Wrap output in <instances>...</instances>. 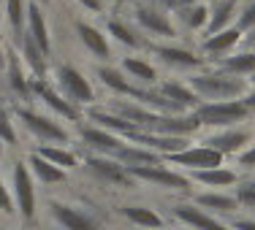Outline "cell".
I'll list each match as a JSON object with an SVG mask.
<instances>
[{
    "label": "cell",
    "mask_w": 255,
    "mask_h": 230,
    "mask_svg": "<svg viewBox=\"0 0 255 230\" xmlns=\"http://www.w3.org/2000/svg\"><path fill=\"white\" fill-rule=\"evenodd\" d=\"M187 87L206 103H220V100H242L250 89L247 81L239 76H231L226 71H209V74H190Z\"/></svg>",
    "instance_id": "obj_1"
},
{
    "label": "cell",
    "mask_w": 255,
    "mask_h": 230,
    "mask_svg": "<svg viewBox=\"0 0 255 230\" xmlns=\"http://www.w3.org/2000/svg\"><path fill=\"white\" fill-rule=\"evenodd\" d=\"M201 122V128H234L242 119H247L250 108L242 100H220V103H201V106L193 111Z\"/></svg>",
    "instance_id": "obj_2"
},
{
    "label": "cell",
    "mask_w": 255,
    "mask_h": 230,
    "mask_svg": "<svg viewBox=\"0 0 255 230\" xmlns=\"http://www.w3.org/2000/svg\"><path fill=\"white\" fill-rule=\"evenodd\" d=\"M133 22L138 25V30H144L149 35H157V38H174L177 35V27H174V19L168 16V11L157 8L152 3L133 5Z\"/></svg>",
    "instance_id": "obj_3"
},
{
    "label": "cell",
    "mask_w": 255,
    "mask_h": 230,
    "mask_svg": "<svg viewBox=\"0 0 255 230\" xmlns=\"http://www.w3.org/2000/svg\"><path fill=\"white\" fill-rule=\"evenodd\" d=\"M16 117H19V122L25 125L41 144H63V141H68L65 128L57 125L52 117H44V114L30 111V108H16Z\"/></svg>",
    "instance_id": "obj_4"
},
{
    "label": "cell",
    "mask_w": 255,
    "mask_h": 230,
    "mask_svg": "<svg viewBox=\"0 0 255 230\" xmlns=\"http://www.w3.org/2000/svg\"><path fill=\"white\" fill-rule=\"evenodd\" d=\"M57 84L63 87L65 98L71 103H82V106H90L95 100V89L93 84L87 81V76L82 74L74 65H60L57 68Z\"/></svg>",
    "instance_id": "obj_5"
},
{
    "label": "cell",
    "mask_w": 255,
    "mask_h": 230,
    "mask_svg": "<svg viewBox=\"0 0 255 230\" xmlns=\"http://www.w3.org/2000/svg\"><path fill=\"white\" fill-rule=\"evenodd\" d=\"M166 160L174 162V165L193 168V171H209V168L223 165V154L215 152V149H209V147H187L177 154H168Z\"/></svg>",
    "instance_id": "obj_6"
},
{
    "label": "cell",
    "mask_w": 255,
    "mask_h": 230,
    "mask_svg": "<svg viewBox=\"0 0 255 230\" xmlns=\"http://www.w3.org/2000/svg\"><path fill=\"white\" fill-rule=\"evenodd\" d=\"M152 52L160 63L171 65V68H182V71H198L204 68L206 57L185 49V46H174V44H152Z\"/></svg>",
    "instance_id": "obj_7"
},
{
    "label": "cell",
    "mask_w": 255,
    "mask_h": 230,
    "mask_svg": "<svg viewBox=\"0 0 255 230\" xmlns=\"http://www.w3.org/2000/svg\"><path fill=\"white\" fill-rule=\"evenodd\" d=\"M74 30H76V38H79V44L84 46L93 57H98V60H109L112 57V46H109V35L103 33L101 27H95V25H90V22H84V19H76L74 22Z\"/></svg>",
    "instance_id": "obj_8"
},
{
    "label": "cell",
    "mask_w": 255,
    "mask_h": 230,
    "mask_svg": "<svg viewBox=\"0 0 255 230\" xmlns=\"http://www.w3.org/2000/svg\"><path fill=\"white\" fill-rule=\"evenodd\" d=\"M87 165H90V171H93L95 176L103 179V181H109V184H117V187H133V184H136V179L128 173V168L123 165V162L112 160V157L95 154V157H90V160H87Z\"/></svg>",
    "instance_id": "obj_9"
},
{
    "label": "cell",
    "mask_w": 255,
    "mask_h": 230,
    "mask_svg": "<svg viewBox=\"0 0 255 230\" xmlns=\"http://www.w3.org/2000/svg\"><path fill=\"white\" fill-rule=\"evenodd\" d=\"M30 89H33V92L38 95V98L44 100L46 106H49L54 114H57V117L68 119V122H76V119H79V111H76V106H74V103H71V100H65L63 95L57 92V89L49 87V84L44 81V78H33V81H30Z\"/></svg>",
    "instance_id": "obj_10"
},
{
    "label": "cell",
    "mask_w": 255,
    "mask_h": 230,
    "mask_svg": "<svg viewBox=\"0 0 255 230\" xmlns=\"http://www.w3.org/2000/svg\"><path fill=\"white\" fill-rule=\"evenodd\" d=\"M133 179H141V181H149V184H157V187H168V190H185L187 187V179L179 176L174 171H166L160 165H130L128 168Z\"/></svg>",
    "instance_id": "obj_11"
},
{
    "label": "cell",
    "mask_w": 255,
    "mask_h": 230,
    "mask_svg": "<svg viewBox=\"0 0 255 230\" xmlns=\"http://www.w3.org/2000/svg\"><path fill=\"white\" fill-rule=\"evenodd\" d=\"M14 195L22 217L30 220L35 211V192H33V179H30L27 162H14Z\"/></svg>",
    "instance_id": "obj_12"
},
{
    "label": "cell",
    "mask_w": 255,
    "mask_h": 230,
    "mask_svg": "<svg viewBox=\"0 0 255 230\" xmlns=\"http://www.w3.org/2000/svg\"><path fill=\"white\" fill-rule=\"evenodd\" d=\"M25 33L38 44V49L44 52V57L52 54V35H49V25H46V16L41 11V3L38 0H30L27 3V27Z\"/></svg>",
    "instance_id": "obj_13"
},
{
    "label": "cell",
    "mask_w": 255,
    "mask_h": 230,
    "mask_svg": "<svg viewBox=\"0 0 255 230\" xmlns=\"http://www.w3.org/2000/svg\"><path fill=\"white\" fill-rule=\"evenodd\" d=\"M82 141L87 144L90 149H95L101 157H117V152L125 147V141L120 136H114V133L98 128V125H90V128L82 130Z\"/></svg>",
    "instance_id": "obj_14"
},
{
    "label": "cell",
    "mask_w": 255,
    "mask_h": 230,
    "mask_svg": "<svg viewBox=\"0 0 255 230\" xmlns=\"http://www.w3.org/2000/svg\"><path fill=\"white\" fill-rule=\"evenodd\" d=\"M247 141H250V130H245V128H226V130H220V133H215V136L206 138L204 147L215 149V152H220L223 157H226L231 152H239Z\"/></svg>",
    "instance_id": "obj_15"
},
{
    "label": "cell",
    "mask_w": 255,
    "mask_h": 230,
    "mask_svg": "<svg viewBox=\"0 0 255 230\" xmlns=\"http://www.w3.org/2000/svg\"><path fill=\"white\" fill-rule=\"evenodd\" d=\"M239 8H242V0H212V5H209V25H206L204 33L215 35V33H220V30L231 27V22L236 19V14H239Z\"/></svg>",
    "instance_id": "obj_16"
},
{
    "label": "cell",
    "mask_w": 255,
    "mask_h": 230,
    "mask_svg": "<svg viewBox=\"0 0 255 230\" xmlns=\"http://www.w3.org/2000/svg\"><path fill=\"white\" fill-rule=\"evenodd\" d=\"M242 38H245V33H242L236 25H231V27L220 30V33H215V35H206L204 44H201V49H204V54L220 60V54H228L231 49H236Z\"/></svg>",
    "instance_id": "obj_17"
},
{
    "label": "cell",
    "mask_w": 255,
    "mask_h": 230,
    "mask_svg": "<svg viewBox=\"0 0 255 230\" xmlns=\"http://www.w3.org/2000/svg\"><path fill=\"white\" fill-rule=\"evenodd\" d=\"M157 92H160L168 103H174V106H177L182 114L196 111V108L201 106V98H198V95L193 92L190 87H187V84H179V81H166V84H160V89H157Z\"/></svg>",
    "instance_id": "obj_18"
},
{
    "label": "cell",
    "mask_w": 255,
    "mask_h": 230,
    "mask_svg": "<svg viewBox=\"0 0 255 230\" xmlns=\"http://www.w3.org/2000/svg\"><path fill=\"white\" fill-rule=\"evenodd\" d=\"M174 19L187 30H206L209 25V3H193V5H179L177 11H171Z\"/></svg>",
    "instance_id": "obj_19"
},
{
    "label": "cell",
    "mask_w": 255,
    "mask_h": 230,
    "mask_svg": "<svg viewBox=\"0 0 255 230\" xmlns=\"http://www.w3.org/2000/svg\"><path fill=\"white\" fill-rule=\"evenodd\" d=\"M5 74H8V87L14 95H19L22 100H30V81L25 78V71H22V63H19V54L16 52H8L5 54Z\"/></svg>",
    "instance_id": "obj_20"
},
{
    "label": "cell",
    "mask_w": 255,
    "mask_h": 230,
    "mask_svg": "<svg viewBox=\"0 0 255 230\" xmlns=\"http://www.w3.org/2000/svg\"><path fill=\"white\" fill-rule=\"evenodd\" d=\"M52 214H54V220H57L65 230H95V222L90 220V217H84L82 211L71 209V206L54 203L52 206Z\"/></svg>",
    "instance_id": "obj_21"
},
{
    "label": "cell",
    "mask_w": 255,
    "mask_h": 230,
    "mask_svg": "<svg viewBox=\"0 0 255 230\" xmlns=\"http://www.w3.org/2000/svg\"><path fill=\"white\" fill-rule=\"evenodd\" d=\"M220 71H226L231 76H253L255 74V49L231 54V57H220Z\"/></svg>",
    "instance_id": "obj_22"
},
{
    "label": "cell",
    "mask_w": 255,
    "mask_h": 230,
    "mask_svg": "<svg viewBox=\"0 0 255 230\" xmlns=\"http://www.w3.org/2000/svg\"><path fill=\"white\" fill-rule=\"evenodd\" d=\"M27 165H30V171L35 173V179H38L41 184H57V181L65 179V171H63V168L52 165L49 160H44V157H38V154H30Z\"/></svg>",
    "instance_id": "obj_23"
},
{
    "label": "cell",
    "mask_w": 255,
    "mask_h": 230,
    "mask_svg": "<svg viewBox=\"0 0 255 230\" xmlns=\"http://www.w3.org/2000/svg\"><path fill=\"white\" fill-rule=\"evenodd\" d=\"M106 33L112 35L117 44H123V46H130V49H138V46H144L141 44V38H138V33L133 30L128 22L123 19H117V16H112V19L106 22Z\"/></svg>",
    "instance_id": "obj_24"
},
{
    "label": "cell",
    "mask_w": 255,
    "mask_h": 230,
    "mask_svg": "<svg viewBox=\"0 0 255 230\" xmlns=\"http://www.w3.org/2000/svg\"><path fill=\"white\" fill-rule=\"evenodd\" d=\"M174 214H177L182 222H187V225H193L196 230H228V228H223L217 220H212V217H206L204 211L193 209V206H179V209H174Z\"/></svg>",
    "instance_id": "obj_25"
},
{
    "label": "cell",
    "mask_w": 255,
    "mask_h": 230,
    "mask_svg": "<svg viewBox=\"0 0 255 230\" xmlns=\"http://www.w3.org/2000/svg\"><path fill=\"white\" fill-rule=\"evenodd\" d=\"M19 52H22V57H25V63L33 68V74L35 76H44V71H46V63H44V52L38 49V44H35L33 38H30L27 33H22L19 35Z\"/></svg>",
    "instance_id": "obj_26"
},
{
    "label": "cell",
    "mask_w": 255,
    "mask_h": 230,
    "mask_svg": "<svg viewBox=\"0 0 255 230\" xmlns=\"http://www.w3.org/2000/svg\"><path fill=\"white\" fill-rule=\"evenodd\" d=\"M123 71H125L130 78L141 81V84H155V81H157L155 65H149L147 60H141V57H125V60H123Z\"/></svg>",
    "instance_id": "obj_27"
},
{
    "label": "cell",
    "mask_w": 255,
    "mask_h": 230,
    "mask_svg": "<svg viewBox=\"0 0 255 230\" xmlns=\"http://www.w3.org/2000/svg\"><path fill=\"white\" fill-rule=\"evenodd\" d=\"M27 3L30 0H5V19H8V27L14 30L16 38L27 27Z\"/></svg>",
    "instance_id": "obj_28"
},
{
    "label": "cell",
    "mask_w": 255,
    "mask_h": 230,
    "mask_svg": "<svg viewBox=\"0 0 255 230\" xmlns=\"http://www.w3.org/2000/svg\"><path fill=\"white\" fill-rule=\"evenodd\" d=\"M35 154L44 157V160H49L52 165L63 168V171H68V168H76V154L68 152V149H63V147H41Z\"/></svg>",
    "instance_id": "obj_29"
},
{
    "label": "cell",
    "mask_w": 255,
    "mask_h": 230,
    "mask_svg": "<svg viewBox=\"0 0 255 230\" xmlns=\"http://www.w3.org/2000/svg\"><path fill=\"white\" fill-rule=\"evenodd\" d=\"M123 214H125L130 222L141 225V228H160V225H163L160 217H157L152 209H144V206H125Z\"/></svg>",
    "instance_id": "obj_30"
},
{
    "label": "cell",
    "mask_w": 255,
    "mask_h": 230,
    "mask_svg": "<svg viewBox=\"0 0 255 230\" xmlns=\"http://www.w3.org/2000/svg\"><path fill=\"white\" fill-rule=\"evenodd\" d=\"M196 179L209 187H228L236 181V173L228 168H209V171H196Z\"/></svg>",
    "instance_id": "obj_31"
},
{
    "label": "cell",
    "mask_w": 255,
    "mask_h": 230,
    "mask_svg": "<svg viewBox=\"0 0 255 230\" xmlns=\"http://www.w3.org/2000/svg\"><path fill=\"white\" fill-rule=\"evenodd\" d=\"M198 203L206 206V209H217V211H231V209H236V198L220 195V192H206V195L198 198Z\"/></svg>",
    "instance_id": "obj_32"
},
{
    "label": "cell",
    "mask_w": 255,
    "mask_h": 230,
    "mask_svg": "<svg viewBox=\"0 0 255 230\" xmlns=\"http://www.w3.org/2000/svg\"><path fill=\"white\" fill-rule=\"evenodd\" d=\"M236 27H239L245 35L255 30V0H247V3L239 8V14H236Z\"/></svg>",
    "instance_id": "obj_33"
},
{
    "label": "cell",
    "mask_w": 255,
    "mask_h": 230,
    "mask_svg": "<svg viewBox=\"0 0 255 230\" xmlns=\"http://www.w3.org/2000/svg\"><path fill=\"white\" fill-rule=\"evenodd\" d=\"M0 141H5V144H14L16 141L14 122H11V117H8L5 108H0Z\"/></svg>",
    "instance_id": "obj_34"
},
{
    "label": "cell",
    "mask_w": 255,
    "mask_h": 230,
    "mask_svg": "<svg viewBox=\"0 0 255 230\" xmlns=\"http://www.w3.org/2000/svg\"><path fill=\"white\" fill-rule=\"evenodd\" d=\"M236 203L242 206H255V181H247L236 190Z\"/></svg>",
    "instance_id": "obj_35"
},
{
    "label": "cell",
    "mask_w": 255,
    "mask_h": 230,
    "mask_svg": "<svg viewBox=\"0 0 255 230\" xmlns=\"http://www.w3.org/2000/svg\"><path fill=\"white\" fill-rule=\"evenodd\" d=\"M0 209H3L5 214H11V211H14V201H11V195H8V190H5L3 179H0Z\"/></svg>",
    "instance_id": "obj_36"
},
{
    "label": "cell",
    "mask_w": 255,
    "mask_h": 230,
    "mask_svg": "<svg viewBox=\"0 0 255 230\" xmlns=\"http://www.w3.org/2000/svg\"><path fill=\"white\" fill-rule=\"evenodd\" d=\"M76 5H82L84 11H93V14L103 11V0H76Z\"/></svg>",
    "instance_id": "obj_37"
},
{
    "label": "cell",
    "mask_w": 255,
    "mask_h": 230,
    "mask_svg": "<svg viewBox=\"0 0 255 230\" xmlns=\"http://www.w3.org/2000/svg\"><path fill=\"white\" fill-rule=\"evenodd\" d=\"M239 162H242L245 168H255V147L247 149V152H242V154H239Z\"/></svg>",
    "instance_id": "obj_38"
},
{
    "label": "cell",
    "mask_w": 255,
    "mask_h": 230,
    "mask_svg": "<svg viewBox=\"0 0 255 230\" xmlns=\"http://www.w3.org/2000/svg\"><path fill=\"white\" fill-rule=\"evenodd\" d=\"M152 5H157V8H163V11H177V5H179V0H152Z\"/></svg>",
    "instance_id": "obj_39"
},
{
    "label": "cell",
    "mask_w": 255,
    "mask_h": 230,
    "mask_svg": "<svg viewBox=\"0 0 255 230\" xmlns=\"http://www.w3.org/2000/svg\"><path fill=\"white\" fill-rule=\"evenodd\" d=\"M242 103H245V106L250 108V111H255V89H253V92H247L245 98H242Z\"/></svg>",
    "instance_id": "obj_40"
},
{
    "label": "cell",
    "mask_w": 255,
    "mask_h": 230,
    "mask_svg": "<svg viewBox=\"0 0 255 230\" xmlns=\"http://www.w3.org/2000/svg\"><path fill=\"white\" fill-rule=\"evenodd\" d=\"M234 228H236V230H255V222H253V220H239Z\"/></svg>",
    "instance_id": "obj_41"
},
{
    "label": "cell",
    "mask_w": 255,
    "mask_h": 230,
    "mask_svg": "<svg viewBox=\"0 0 255 230\" xmlns=\"http://www.w3.org/2000/svg\"><path fill=\"white\" fill-rule=\"evenodd\" d=\"M109 3H112L114 8H123V5H128V3H133V0H109Z\"/></svg>",
    "instance_id": "obj_42"
},
{
    "label": "cell",
    "mask_w": 255,
    "mask_h": 230,
    "mask_svg": "<svg viewBox=\"0 0 255 230\" xmlns=\"http://www.w3.org/2000/svg\"><path fill=\"white\" fill-rule=\"evenodd\" d=\"M5 54H8V52H5L3 41H0V68H3V63H5Z\"/></svg>",
    "instance_id": "obj_43"
},
{
    "label": "cell",
    "mask_w": 255,
    "mask_h": 230,
    "mask_svg": "<svg viewBox=\"0 0 255 230\" xmlns=\"http://www.w3.org/2000/svg\"><path fill=\"white\" fill-rule=\"evenodd\" d=\"M193 3H204V0H179V5H193ZM177 5V8H179Z\"/></svg>",
    "instance_id": "obj_44"
},
{
    "label": "cell",
    "mask_w": 255,
    "mask_h": 230,
    "mask_svg": "<svg viewBox=\"0 0 255 230\" xmlns=\"http://www.w3.org/2000/svg\"><path fill=\"white\" fill-rule=\"evenodd\" d=\"M247 41H250V44L255 46V30H253V33H247Z\"/></svg>",
    "instance_id": "obj_45"
},
{
    "label": "cell",
    "mask_w": 255,
    "mask_h": 230,
    "mask_svg": "<svg viewBox=\"0 0 255 230\" xmlns=\"http://www.w3.org/2000/svg\"><path fill=\"white\" fill-rule=\"evenodd\" d=\"M38 3H41V5H49V3H52V0H38Z\"/></svg>",
    "instance_id": "obj_46"
},
{
    "label": "cell",
    "mask_w": 255,
    "mask_h": 230,
    "mask_svg": "<svg viewBox=\"0 0 255 230\" xmlns=\"http://www.w3.org/2000/svg\"><path fill=\"white\" fill-rule=\"evenodd\" d=\"M250 84H253V87H255V74H253V76H250Z\"/></svg>",
    "instance_id": "obj_47"
},
{
    "label": "cell",
    "mask_w": 255,
    "mask_h": 230,
    "mask_svg": "<svg viewBox=\"0 0 255 230\" xmlns=\"http://www.w3.org/2000/svg\"><path fill=\"white\" fill-rule=\"evenodd\" d=\"M0 157H3V144H0Z\"/></svg>",
    "instance_id": "obj_48"
}]
</instances>
